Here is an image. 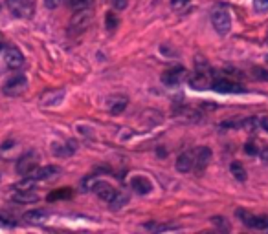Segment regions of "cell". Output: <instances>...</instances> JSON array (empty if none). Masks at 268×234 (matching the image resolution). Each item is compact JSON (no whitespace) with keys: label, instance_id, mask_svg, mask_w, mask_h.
I'll use <instances>...</instances> for the list:
<instances>
[{"label":"cell","instance_id":"28","mask_svg":"<svg viewBox=\"0 0 268 234\" xmlns=\"http://www.w3.org/2000/svg\"><path fill=\"white\" fill-rule=\"evenodd\" d=\"M254 9L257 13H267L268 11V0H254Z\"/></svg>","mask_w":268,"mask_h":234},{"label":"cell","instance_id":"30","mask_svg":"<svg viewBox=\"0 0 268 234\" xmlns=\"http://www.w3.org/2000/svg\"><path fill=\"white\" fill-rule=\"evenodd\" d=\"M94 181H96V178H94V176H88V178H85L83 181H81V188H83L85 192L92 190V185H94Z\"/></svg>","mask_w":268,"mask_h":234},{"label":"cell","instance_id":"12","mask_svg":"<svg viewBox=\"0 0 268 234\" xmlns=\"http://www.w3.org/2000/svg\"><path fill=\"white\" fill-rule=\"evenodd\" d=\"M212 88L215 92H219V94H242L244 88L241 86V84L233 83V81H228V79H217V81H213Z\"/></svg>","mask_w":268,"mask_h":234},{"label":"cell","instance_id":"36","mask_svg":"<svg viewBox=\"0 0 268 234\" xmlns=\"http://www.w3.org/2000/svg\"><path fill=\"white\" fill-rule=\"evenodd\" d=\"M259 128H263L265 132H268V117H263V119H259Z\"/></svg>","mask_w":268,"mask_h":234},{"label":"cell","instance_id":"27","mask_svg":"<svg viewBox=\"0 0 268 234\" xmlns=\"http://www.w3.org/2000/svg\"><path fill=\"white\" fill-rule=\"evenodd\" d=\"M118 17L114 13H107V29H110V31H114V29L118 28Z\"/></svg>","mask_w":268,"mask_h":234},{"label":"cell","instance_id":"26","mask_svg":"<svg viewBox=\"0 0 268 234\" xmlns=\"http://www.w3.org/2000/svg\"><path fill=\"white\" fill-rule=\"evenodd\" d=\"M15 218L6 211H0V227H13Z\"/></svg>","mask_w":268,"mask_h":234},{"label":"cell","instance_id":"33","mask_svg":"<svg viewBox=\"0 0 268 234\" xmlns=\"http://www.w3.org/2000/svg\"><path fill=\"white\" fill-rule=\"evenodd\" d=\"M254 77H257V79H263V81H268V73L265 71V70H261V68H255L254 70Z\"/></svg>","mask_w":268,"mask_h":234},{"label":"cell","instance_id":"31","mask_svg":"<svg viewBox=\"0 0 268 234\" xmlns=\"http://www.w3.org/2000/svg\"><path fill=\"white\" fill-rule=\"evenodd\" d=\"M244 152H246L248 156H257V154H259V148H257L255 143L250 141V143H246V146H244Z\"/></svg>","mask_w":268,"mask_h":234},{"label":"cell","instance_id":"3","mask_svg":"<svg viewBox=\"0 0 268 234\" xmlns=\"http://www.w3.org/2000/svg\"><path fill=\"white\" fill-rule=\"evenodd\" d=\"M7 9L17 19H29L35 13V2L33 0H6Z\"/></svg>","mask_w":268,"mask_h":234},{"label":"cell","instance_id":"38","mask_svg":"<svg viewBox=\"0 0 268 234\" xmlns=\"http://www.w3.org/2000/svg\"><path fill=\"white\" fill-rule=\"evenodd\" d=\"M4 48V37H2V33H0V49Z\"/></svg>","mask_w":268,"mask_h":234},{"label":"cell","instance_id":"4","mask_svg":"<svg viewBox=\"0 0 268 234\" xmlns=\"http://www.w3.org/2000/svg\"><path fill=\"white\" fill-rule=\"evenodd\" d=\"M235 214L242 220L246 227L255 229V231H268V216H254L248 211H242V209L235 211Z\"/></svg>","mask_w":268,"mask_h":234},{"label":"cell","instance_id":"17","mask_svg":"<svg viewBox=\"0 0 268 234\" xmlns=\"http://www.w3.org/2000/svg\"><path fill=\"white\" fill-rule=\"evenodd\" d=\"M11 200L15 203H35V201H39V194L33 192V188H29V190H17V192H13Z\"/></svg>","mask_w":268,"mask_h":234},{"label":"cell","instance_id":"24","mask_svg":"<svg viewBox=\"0 0 268 234\" xmlns=\"http://www.w3.org/2000/svg\"><path fill=\"white\" fill-rule=\"evenodd\" d=\"M94 6V0H70V7L74 11H81V9H88Z\"/></svg>","mask_w":268,"mask_h":234},{"label":"cell","instance_id":"11","mask_svg":"<svg viewBox=\"0 0 268 234\" xmlns=\"http://www.w3.org/2000/svg\"><path fill=\"white\" fill-rule=\"evenodd\" d=\"M208 70H197V73L193 77H188V81H189L191 84V88H195V90H208V88H212V75H208L206 73Z\"/></svg>","mask_w":268,"mask_h":234},{"label":"cell","instance_id":"8","mask_svg":"<svg viewBox=\"0 0 268 234\" xmlns=\"http://www.w3.org/2000/svg\"><path fill=\"white\" fill-rule=\"evenodd\" d=\"M188 79V71L182 68V66H175V68L167 70V71H163L162 75V83L165 84V86H178V84L182 83V81H186Z\"/></svg>","mask_w":268,"mask_h":234},{"label":"cell","instance_id":"13","mask_svg":"<svg viewBox=\"0 0 268 234\" xmlns=\"http://www.w3.org/2000/svg\"><path fill=\"white\" fill-rule=\"evenodd\" d=\"M210 161H212V150L208 146H198L193 156V166H197V170H204Z\"/></svg>","mask_w":268,"mask_h":234},{"label":"cell","instance_id":"19","mask_svg":"<svg viewBox=\"0 0 268 234\" xmlns=\"http://www.w3.org/2000/svg\"><path fill=\"white\" fill-rule=\"evenodd\" d=\"M46 218H48L46 211H28L24 214V220L29 221V223H43Z\"/></svg>","mask_w":268,"mask_h":234},{"label":"cell","instance_id":"25","mask_svg":"<svg viewBox=\"0 0 268 234\" xmlns=\"http://www.w3.org/2000/svg\"><path fill=\"white\" fill-rule=\"evenodd\" d=\"M64 198H72V190H70V188H59V190H55V192H52L48 196V201L64 200Z\"/></svg>","mask_w":268,"mask_h":234},{"label":"cell","instance_id":"20","mask_svg":"<svg viewBox=\"0 0 268 234\" xmlns=\"http://www.w3.org/2000/svg\"><path fill=\"white\" fill-rule=\"evenodd\" d=\"M76 152V143H66V145H54V154L59 156V158H66V156H72Z\"/></svg>","mask_w":268,"mask_h":234},{"label":"cell","instance_id":"2","mask_svg":"<svg viewBox=\"0 0 268 234\" xmlns=\"http://www.w3.org/2000/svg\"><path fill=\"white\" fill-rule=\"evenodd\" d=\"M28 90V77L22 75V73H17V75L9 77L4 86H2V92L4 95L7 97H19L22 95L24 92Z\"/></svg>","mask_w":268,"mask_h":234},{"label":"cell","instance_id":"14","mask_svg":"<svg viewBox=\"0 0 268 234\" xmlns=\"http://www.w3.org/2000/svg\"><path fill=\"white\" fill-rule=\"evenodd\" d=\"M64 95H66V94H64L63 88L48 90V92H44L43 97H41V104H43V106H57V104L63 103Z\"/></svg>","mask_w":268,"mask_h":234},{"label":"cell","instance_id":"22","mask_svg":"<svg viewBox=\"0 0 268 234\" xmlns=\"http://www.w3.org/2000/svg\"><path fill=\"white\" fill-rule=\"evenodd\" d=\"M129 203V194L123 192V190H118L116 192V196H114V200L108 203V205L112 207L114 211H118V209H121V207H125Z\"/></svg>","mask_w":268,"mask_h":234},{"label":"cell","instance_id":"18","mask_svg":"<svg viewBox=\"0 0 268 234\" xmlns=\"http://www.w3.org/2000/svg\"><path fill=\"white\" fill-rule=\"evenodd\" d=\"M193 152H184V154H180L178 156V159H177V170L178 172H182V174H186V172H189L191 168H193Z\"/></svg>","mask_w":268,"mask_h":234},{"label":"cell","instance_id":"5","mask_svg":"<svg viewBox=\"0 0 268 234\" xmlns=\"http://www.w3.org/2000/svg\"><path fill=\"white\" fill-rule=\"evenodd\" d=\"M92 19H94V15H92V7L88 9H81V11H76V15L72 17V22H70V29L72 31H85L88 26L92 24Z\"/></svg>","mask_w":268,"mask_h":234},{"label":"cell","instance_id":"6","mask_svg":"<svg viewBox=\"0 0 268 234\" xmlns=\"http://www.w3.org/2000/svg\"><path fill=\"white\" fill-rule=\"evenodd\" d=\"M37 165H39V156H37L35 152H28V154L21 156L19 161H17V172L21 174V176H28V174H31L35 170Z\"/></svg>","mask_w":268,"mask_h":234},{"label":"cell","instance_id":"7","mask_svg":"<svg viewBox=\"0 0 268 234\" xmlns=\"http://www.w3.org/2000/svg\"><path fill=\"white\" fill-rule=\"evenodd\" d=\"M63 172L61 166L57 165H46V166H41V168H35L31 174H28V178H31L33 181H50V179H55L59 174Z\"/></svg>","mask_w":268,"mask_h":234},{"label":"cell","instance_id":"35","mask_svg":"<svg viewBox=\"0 0 268 234\" xmlns=\"http://www.w3.org/2000/svg\"><path fill=\"white\" fill-rule=\"evenodd\" d=\"M259 156H261V161L265 163V165L268 166V146H265L261 152H259Z\"/></svg>","mask_w":268,"mask_h":234},{"label":"cell","instance_id":"10","mask_svg":"<svg viewBox=\"0 0 268 234\" xmlns=\"http://www.w3.org/2000/svg\"><path fill=\"white\" fill-rule=\"evenodd\" d=\"M92 192H96L101 198L103 201H107V203H110V201L114 200V196H116V188H114L108 181H101V179H96L94 181V185H92Z\"/></svg>","mask_w":268,"mask_h":234},{"label":"cell","instance_id":"39","mask_svg":"<svg viewBox=\"0 0 268 234\" xmlns=\"http://www.w3.org/2000/svg\"><path fill=\"white\" fill-rule=\"evenodd\" d=\"M267 61H268V57H267Z\"/></svg>","mask_w":268,"mask_h":234},{"label":"cell","instance_id":"23","mask_svg":"<svg viewBox=\"0 0 268 234\" xmlns=\"http://www.w3.org/2000/svg\"><path fill=\"white\" fill-rule=\"evenodd\" d=\"M145 229L153 231V233H162V231H177L180 227L178 225H169V223H155V221H151V223H145Z\"/></svg>","mask_w":268,"mask_h":234},{"label":"cell","instance_id":"15","mask_svg":"<svg viewBox=\"0 0 268 234\" xmlns=\"http://www.w3.org/2000/svg\"><path fill=\"white\" fill-rule=\"evenodd\" d=\"M131 188H133L134 192L145 196V194H149L153 190V183H151L149 178H145V176H134V178L131 179Z\"/></svg>","mask_w":268,"mask_h":234},{"label":"cell","instance_id":"34","mask_svg":"<svg viewBox=\"0 0 268 234\" xmlns=\"http://www.w3.org/2000/svg\"><path fill=\"white\" fill-rule=\"evenodd\" d=\"M112 4H114L116 9H125L129 2H127V0H112Z\"/></svg>","mask_w":268,"mask_h":234},{"label":"cell","instance_id":"37","mask_svg":"<svg viewBox=\"0 0 268 234\" xmlns=\"http://www.w3.org/2000/svg\"><path fill=\"white\" fill-rule=\"evenodd\" d=\"M61 4V0H46V6L48 7H55Z\"/></svg>","mask_w":268,"mask_h":234},{"label":"cell","instance_id":"16","mask_svg":"<svg viewBox=\"0 0 268 234\" xmlns=\"http://www.w3.org/2000/svg\"><path fill=\"white\" fill-rule=\"evenodd\" d=\"M129 104V99L123 95H116V97H110L108 99V112L112 114V116H120L123 114V110L127 108Z\"/></svg>","mask_w":268,"mask_h":234},{"label":"cell","instance_id":"1","mask_svg":"<svg viewBox=\"0 0 268 234\" xmlns=\"http://www.w3.org/2000/svg\"><path fill=\"white\" fill-rule=\"evenodd\" d=\"M212 24L213 28L217 29L219 35H228L230 29H232V17H230V11L222 6H217L212 11Z\"/></svg>","mask_w":268,"mask_h":234},{"label":"cell","instance_id":"21","mask_svg":"<svg viewBox=\"0 0 268 234\" xmlns=\"http://www.w3.org/2000/svg\"><path fill=\"white\" fill-rule=\"evenodd\" d=\"M230 172H232V176L237 179V181H246V176H248L246 168L241 165L239 161H233L232 165H230Z\"/></svg>","mask_w":268,"mask_h":234},{"label":"cell","instance_id":"9","mask_svg":"<svg viewBox=\"0 0 268 234\" xmlns=\"http://www.w3.org/2000/svg\"><path fill=\"white\" fill-rule=\"evenodd\" d=\"M4 62L7 68L19 70L24 64V55L17 46H6L4 48Z\"/></svg>","mask_w":268,"mask_h":234},{"label":"cell","instance_id":"29","mask_svg":"<svg viewBox=\"0 0 268 234\" xmlns=\"http://www.w3.org/2000/svg\"><path fill=\"white\" fill-rule=\"evenodd\" d=\"M212 221L219 229H222V231H230V223H228L224 218H220V216H215V218H212Z\"/></svg>","mask_w":268,"mask_h":234},{"label":"cell","instance_id":"32","mask_svg":"<svg viewBox=\"0 0 268 234\" xmlns=\"http://www.w3.org/2000/svg\"><path fill=\"white\" fill-rule=\"evenodd\" d=\"M188 4H189V0H171V6L175 9H184Z\"/></svg>","mask_w":268,"mask_h":234}]
</instances>
